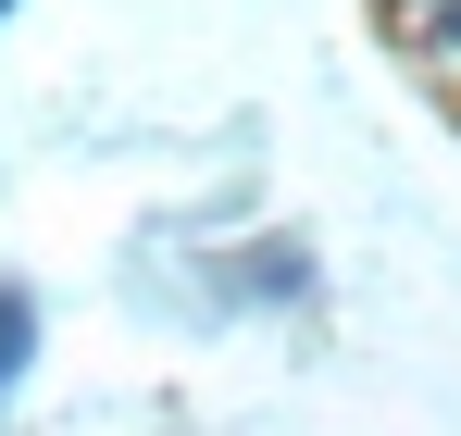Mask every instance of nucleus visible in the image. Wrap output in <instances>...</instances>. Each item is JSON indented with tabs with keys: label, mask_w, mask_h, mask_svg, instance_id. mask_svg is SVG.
<instances>
[{
	"label": "nucleus",
	"mask_w": 461,
	"mask_h": 436,
	"mask_svg": "<svg viewBox=\"0 0 461 436\" xmlns=\"http://www.w3.org/2000/svg\"><path fill=\"white\" fill-rule=\"evenodd\" d=\"M25 350H38V299H25V287H0V399H13Z\"/></svg>",
	"instance_id": "obj_1"
},
{
	"label": "nucleus",
	"mask_w": 461,
	"mask_h": 436,
	"mask_svg": "<svg viewBox=\"0 0 461 436\" xmlns=\"http://www.w3.org/2000/svg\"><path fill=\"white\" fill-rule=\"evenodd\" d=\"M411 38H424L437 63H461V0H411Z\"/></svg>",
	"instance_id": "obj_2"
},
{
	"label": "nucleus",
	"mask_w": 461,
	"mask_h": 436,
	"mask_svg": "<svg viewBox=\"0 0 461 436\" xmlns=\"http://www.w3.org/2000/svg\"><path fill=\"white\" fill-rule=\"evenodd\" d=\"M13 13H25V0H0V25H13Z\"/></svg>",
	"instance_id": "obj_3"
}]
</instances>
